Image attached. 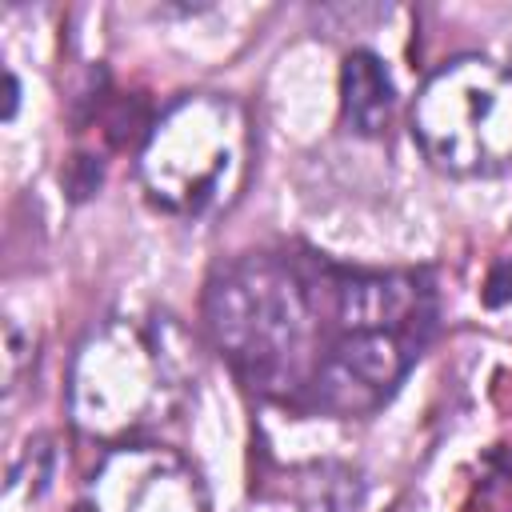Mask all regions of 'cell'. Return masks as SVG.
<instances>
[{"label": "cell", "mask_w": 512, "mask_h": 512, "mask_svg": "<svg viewBox=\"0 0 512 512\" xmlns=\"http://www.w3.org/2000/svg\"><path fill=\"white\" fill-rule=\"evenodd\" d=\"M4 84H8V96H4V120H12V116H16V104H20V84H16L12 72H4Z\"/></svg>", "instance_id": "obj_8"}, {"label": "cell", "mask_w": 512, "mask_h": 512, "mask_svg": "<svg viewBox=\"0 0 512 512\" xmlns=\"http://www.w3.org/2000/svg\"><path fill=\"white\" fill-rule=\"evenodd\" d=\"M180 388L184 360L160 328L112 316L88 332L72 360L68 408L84 436L116 448L160 424L176 408Z\"/></svg>", "instance_id": "obj_3"}, {"label": "cell", "mask_w": 512, "mask_h": 512, "mask_svg": "<svg viewBox=\"0 0 512 512\" xmlns=\"http://www.w3.org/2000/svg\"><path fill=\"white\" fill-rule=\"evenodd\" d=\"M204 328L232 372L272 400L312 392L328 344V284L316 292L292 260L244 252L204 288Z\"/></svg>", "instance_id": "obj_1"}, {"label": "cell", "mask_w": 512, "mask_h": 512, "mask_svg": "<svg viewBox=\"0 0 512 512\" xmlns=\"http://www.w3.org/2000/svg\"><path fill=\"white\" fill-rule=\"evenodd\" d=\"M88 512H208L192 464L160 444H116L88 480Z\"/></svg>", "instance_id": "obj_5"}, {"label": "cell", "mask_w": 512, "mask_h": 512, "mask_svg": "<svg viewBox=\"0 0 512 512\" xmlns=\"http://www.w3.org/2000/svg\"><path fill=\"white\" fill-rule=\"evenodd\" d=\"M508 300H512V256L500 260V264L488 272V280H484V304H488V308H500V304H508Z\"/></svg>", "instance_id": "obj_7"}, {"label": "cell", "mask_w": 512, "mask_h": 512, "mask_svg": "<svg viewBox=\"0 0 512 512\" xmlns=\"http://www.w3.org/2000/svg\"><path fill=\"white\" fill-rule=\"evenodd\" d=\"M148 200L172 216L232 208L252 172V120L236 96L188 92L148 128L136 156Z\"/></svg>", "instance_id": "obj_2"}, {"label": "cell", "mask_w": 512, "mask_h": 512, "mask_svg": "<svg viewBox=\"0 0 512 512\" xmlns=\"http://www.w3.org/2000/svg\"><path fill=\"white\" fill-rule=\"evenodd\" d=\"M340 108H344V124L356 136H380L392 124V108H396V84L384 68V60L376 52H348L344 68H340Z\"/></svg>", "instance_id": "obj_6"}, {"label": "cell", "mask_w": 512, "mask_h": 512, "mask_svg": "<svg viewBox=\"0 0 512 512\" xmlns=\"http://www.w3.org/2000/svg\"><path fill=\"white\" fill-rule=\"evenodd\" d=\"M412 136L448 176L512 172V64L468 52L432 68L412 100Z\"/></svg>", "instance_id": "obj_4"}]
</instances>
